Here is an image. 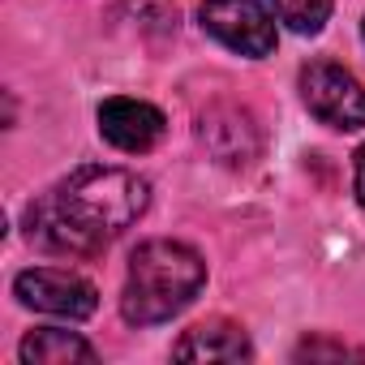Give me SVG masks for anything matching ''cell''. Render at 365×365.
<instances>
[{"label": "cell", "instance_id": "1", "mask_svg": "<svg viewBox=\"0 0 365 365\" xmlns=\"http://www.w3.org/2000/svg\"><path fill=\"white\" fill-rule=\"evenodd\" d=\"M150 202V185L125 168H78L26 207V237L52 254L91 258L108 250Z\"/></svg>", "mask_w": 365, "mask_h": 365}, {"label": "cell", "instance_id": "2", "mask_svg": "<svg viewBox=\"0 0 365 365\" xmlns=\"http://www.w3.org/2000/svg\"><path fill=\"white\" fill-rule=\"evenodd\" d=\"M207 284V262L198 250L180 241H146L129 258V279L120 297V314L133 327H155L180 314Z\"/></svg>", "mask_w": 365, "mask_h": 365}, {"label": "cell", "instance_id": "3", "mask_svg": "<svg viewBox=\"0 0 365 365\" xmlns=\"http://www.w3.org/2000/svg\"><path fill=\"white\" fill-rule=\"evenodd\" d=\"M305 108L331 129H365V86L331 61H314L301 69Z\"/></svg>", "mask_w": 365, "mask_h": 365}, {"label": "cell", "instance_id": "4", "mask_svg": "<svg viewBox=\"0 0 365 365\" xmlns=\"http://www.w3.org/2000/svg\"><path fill=\"white\" fill-rule=\"evenodd\" d=\"M14 297L39 314H56V318H69V322H82L99 309V292L91 279L73 275V271H56V267H35V271H22L14 279Z\"/></svg>", "mask_w": 365, "mask_h": 365}, {"label": "cell", "instance_id": "5", "mask_svg": "<svg viewBox=\"0 0 365 365\" xmlns=\"http://www.w3.org/2000/svg\"><path fill=\"white\" fill-rule=\"evenodd\" d=\"M202 26L241 56H271L275 52V22L258 0H202Z\"/></svg>", "mask_w": 365, "mask_h": 365}, {"label": "cell", "instance_id": "6", "mask_svg": "<svg viewBox=\"0 0 365 365\" xmlns=\"http://www.w3.org/2000/svg\"><path fill=\"white\" fill-rule=\"evenodd\" d=\"M163 112L159 108H150V103H142V99H125V95H116V99H108L103 108H99V133H103V142H112L116 150H129V155H142V150H150L159 138H163Z\"/></svg>", "mask_w": 365, "mask_h": 365}, {"label": "cell", "instance_id": "7", "mask_svg": "<svg viewBox=\"0 0 365 365\" xmlns=\"http://www.w3.org/2000/svg\"><path fill=\"white\" fill-rule=\"evenodd\" d=\"M172 356L176 361H245V356H254V348H250V335L237 322L211 318V322H198L180 335Z\"/></svg>", "mask_w": 365, "mask_h": 365}, {"label": "cell", "instance_id": "8", "mask_svg": "<svg viewBox=\"0 0 365 365\" xmlns=\"http://www.w3.org/2000/svg\"><path fill=\"white\" fill-rule=\"evenodd\" d=\"M202 142L224 163H250L258 155V129L250 125L245 112H232V108H215L202 116Z\"/></svg>", "mask_w": 365, "mask_h": 365}, {"label": "cell", "instance_id": "9", "mask_svg": "<svg viewBox=\"0 0 365 365\" xmlns=\"http://www.w3.org/2000/svg\"><path fill=\"white\" fill-rule=\"evenodd\" d=\"M22 361L26 365H69V361H95V348L73 335V331H56V327H43V331H31L22 339Z\"/></svg>", "mask_w": 365, "mask_h": 365}, {"label": "cell", "instance_id": "10", "mask_svg": "<svg viewBox=\"0 0 365 365\" xmlns=\"http://www.w3.org/2000/svg\"><path fill=\"white\" fill-rule=\"evenodd\" d=\"M267 5L297 35H318L331 18V0H267Z\"/></svg>", "mask_w": 365, "mask_h": 365}, {"label": "cell", "instance_id": "11", "mask_svg": "<svg viewBox=\"0 0 365 365\" xmlns=\"http://www.w3.org/2000/svg\"><path fill=\"white\" fill-rule=\"evenodd\" d=\"M297 361H318V356H365V352H356V348H348V344H331V339H305V344H297V352H292Z\"/></svg>", "mask_w": 365, "mask_h": 365}, {"label": "cell", "instance_id": "12", "mask_svg": "<svg viewBox=\"0 0 365 365\" xmlns=\"http://www.w3.org/2000/svg\"><path fill=\"white\" fill-rule=\"evenodd\" d=\"M352 190H356V202L365 207V146L356 150V163H352Z\"/></svg>", "mask_w": 365, "mask_h": 365}]
</instances>
